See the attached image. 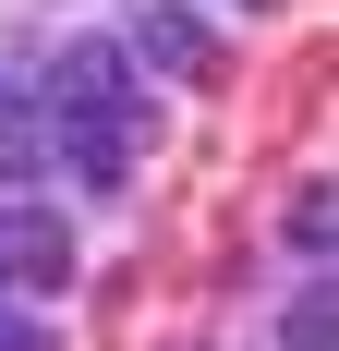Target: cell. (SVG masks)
Here are the masks:
<instances>
[{"mask_svg":"<svg viewBox=\"0 0 339 351\" xmlns=\"http://www.w3.org/2000/svg\"><path fill=\"white\" fill-rule=\"evenodd\" d=\"M49 121H134V73H121V36H73L49 61Z\"/></svg>","mask_w":339,"mask_h":351,"instance_id":"1","label":"cell"},{"mask_svg":"<svg viewBox=\"0 0 339 351\" xmlns=\"http://www.w3.org/2000/svg\"><path fill=\"white\" fill-rule=\"evenodd\" d=\"M0 279H12V291H61L73 279V230L49 206H12V218H0Z\"/></svg>","mask_w":339,"mask_h":351,"instance_id":"2","label":"cell"},{"mask_svg":"<svg viewBox=\"0 0 339 351\" xmlns=\"http://www.w3.org/2000/svg\"><path fill=\"white\" fill-rule=\"evenodd\" d=\"M121 61H158V73H206L218 49H206V25H194V12L145 0V12H134V49H121Z\"/></svg>","mask_w":339,"mask_h":351,"instance_id":"3","label":"cell"},{"mask_svg":"<svg viewBox=\"0 0 339 351\" xmlns=\"http://www.w3.org/2000/svg\"><path fill=\"white\" fill-rule=\"evenodd\" d=\"M279 351H327V279L303 267V291L279 303Z\"/></svg>","mask_w":339,"mask_h":351,"instance_id":"4","label":"cell"},{"mask_svg":"<svg viewBox=\"0 0 339 351\" xmlns=\"http://www.w3.org/2000/svg\"><path fill=\"white\" fill-rule=\"evenodd\" d=\"M49 158H61V145H49V109H36V121H0V182H36Z\"/></svg>","mask_w":339,"mask_h":351,"instance_id":"5","label":"cell"},{"mask_svg":"<svg viewBox=\"0 0 339 351\" xmlns=\"http://www.w3.org/2000/svg\"><path fill=\"white\" fill-rule=\"evenodd\" d=\"M279 243L303 254V267H327V182H303V194H291V218H279Z\"/></svg>","mask_w":339,"mask_h":351,"instance_id":"6","label":"cell"},{"mask_svg":"<svg viewBox=\"0 0 339 351\" xmlns=\"http://www.w3.org/2000/svg\"><path fill=\"white\" fill-rule=\"evenodd\" d=\"M0 351H49V327H36V315H12V303H0Z\"/></svg>","mask_w":339,"mask_h":351,"instance_id":"7","label":"cell"}]
</instances>
